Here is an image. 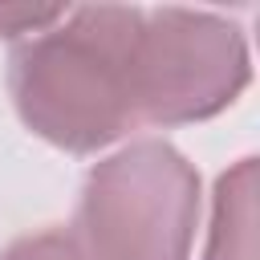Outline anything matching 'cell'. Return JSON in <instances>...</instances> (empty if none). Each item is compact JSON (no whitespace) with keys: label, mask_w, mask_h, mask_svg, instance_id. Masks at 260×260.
Returning <instances> with one entry per match:
<instances>
[{"label":"cell","mask_w":260,"mask_h":260,"mask_svg":"<svg viewBox=\"0 0 260 260\" xmlns=\"http://www.w3.org/2000/svg\"><path fill=\"white\" fill-rule=\"evenodd\" d=\"M28 41L12 57L16 106L45 138L89 150L138 122L134 8H77L65 28Z\"/></svg>","instance_id":"6da1fadb"},{"label":"cell","mask_w":260,"mask_h":260,"mask_svg":"<svg viewBox=\"0 0 260 260\" xmlns=\"http://www.w3.org/2000/svg\"><path fill=\"white\" fill-rule=\"evenodd\" d=\"M248 81L240 28L207 12L162 8L142 16L138 32V118L179 122L203 118L236 98Z\"/></svg>","instance_id":"7a4b0ae2"}]
</instances>
